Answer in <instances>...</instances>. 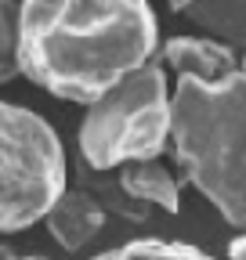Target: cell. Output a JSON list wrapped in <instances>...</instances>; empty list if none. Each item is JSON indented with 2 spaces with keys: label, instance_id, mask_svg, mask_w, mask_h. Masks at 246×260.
Returning <instances> with one entry per match:
<instances>
[{
  "label": "cell",
  "instance_id": "obj_4",
  "mask_svg": "<svg viewBox=\"0 0 246 260\" xmlns=\"http://www.w3.org/2000/svg\"><path fill=\"white\" fill-rule=\"evenodd\" d=\"M66 181V148L51 123L0 102V235L44 220Z\"/></svg>",
  "mask_w": 246,
  "mask_h": 260
},
{
  "label": "cell",
  "instance_id": "obj_12",
  "mask_svg": "<svg viewBox=\"0 0 246 260\" xmlns=\"http://www.w3.org/2000/svg\"><path fill=\"white\" fill-rule=\"evenodd\" d=\"M0 260H47V256H22V253H15L11 246H0Z\"/></svg>",
  "mask_w": 246,
  "mask_h": 260
},
{
  "label": "cell",
  "instance_id": "obj_13",
  "mask_svg": "<svg viewBox=\"0 0 246 260\" xmlns=\"http://www.w3.org/2000/svg\"><path fill=\"white\" fill-rule=\"evenodd\" d=\"M239 69H242V73H246V51H242V54H239Z\"/></svg>",
  "mask_w": 246,
  "mask_h": 260
},
{
  "label": "cell",
  "instance_id": "obj_6",
  "mask_svg": "<svg viewBox=\"0 0 246 260\" xmlns=\"http://www.w3.org/2000/svg\"><path fill=\"white\" fill-rule=\"evenodd\" d=\"M163 61L177 76H192L206 83L239 69V54L213 37H174L163 44Z\"/></svg>",
  "mask_w": 246,
  "mask_h": 260
},
{
  "label": "cell",
  "instance_id": "obj_2",
  "mask_svg": "<svg viewBox=\"0 0 246 260\" xmlns=\"http://www.w3.org/2000/svg\"><path fill=\"white\" fill-rule=\"evenodd\" d=\"M174 159L232 228H246V73L177 76L170 94Z\"/></svg>",
  "mask_w": 246,
  "mask_h": 260
},
{
  "label": "cell",
  "instance_id": "obj_5",
  "mask_svg": "<svg viewBox=\"0 0 246 260\" xmlns=\"http://www.w3.org/2000/svg\"><path fill=\"white\" fill-rule=\"evenodd\" d=\"M44 224H47V232L54 235V242L66 249V253H80L83 246L95 242V235L102 232L105 206L83 184H76V188L66 184V188L58 191V199L47 206Z\"/></svg>",
  "mask_w": 246,
  "mask_h": 260
},
{
  "label": "cell",
  "instance_id": "obj_10",
  "mask_svg": "<svg viewBox=\"0 0 246 260\" xmlns=\"http://www.w3.org/2000/svg\"><path fill=\"white\" fill-rule=\"evenodd\" d=\"M90 260H213L210 253L184 246V242H163V239H138V242H123L116 249H105Z\"/></svg>",
  "mask_w": 246,
  "mask_h": 260
},
{
  "label": "cell",
  "instance_id": "obj_1",
  "mask_svg": "<svg viewBox=\"0 0 246 260\" xmlns=\"http://www.w3.org/2000/svg\"><path fill=\"white\" fill-rule=\"evenodd\" d=\"M156 47L148 0H25L22 11V73L62 102L90 105Z\"/></svg>",
  "mask_w": 246,
  "mask_h": 260
},
{
  "label": "cell",
  "instance_id": "obj_3",
  "mask_svg": "<svg viewBox=\"0 0 246 260\" xmlns=\"http://www.w3.org/2000/svg\"><path fill=\"white\" fill-rule=\"evenodd\" d=\"M170 87L163 65L145 61L87 105L80 123V159L95 170H116L123 162L160 159L170 145Z\"/></svg>",
  "mask_w": 246,
  "mask_h": 260
},
{
  "label": "cell",
  "instance_id": "obj_11",
  "mask_svg": "<svg viewBox=\"0 0 246 260\" xmlns=\"http://www.w3.org/2000/svg\"><path fill=\"white\" fill-rule=\"evenodd\" d=\"M228 256H232V260H246V228H242V235H235V239H232Z\"/></svg>",
  "mask_w": 246,
  "mask_h": 260
},
{
  "label": "cell",
  "instance_id": "obj_8",
  "mask_svg": "<svg viewBox=\"0 0 246 260\" xmlns=\"http://www.w3.org/2000/svg\"><path fill=\"white\" fill-rule=\"evenodd\" d=\"M116 177L123 184V191L138 199L148 210H163V213H177L181 210V188L177 177L163 167L160 159H138V162H123L116 167Z\"/></svg>",
  "mask_w": 246,
  "mask_h": 260
},
{
  "label": "cell",
  "instance_id": "obj_7",
  "mask_svg": "<svg viewBox=\"0 0 246 260\" xmlns=\"http://www.w3.org/2000/svg\"><path fill=\"white\" fill-rule=\"evenodd\" d=\"M170 8L235 54L246 51V0H170Z\"/></svg>",
  "mask_w": 246,
  "mask_h": 260
},
{
  "label": "cell",
  "instance_id": "obj_9",
  "mask_svg": "<svg viewBox=\"0 0 246 260\" xmlns=\"http://www.w3.org/2000/svg\"><path fill=\"white\" fill-rule=\"evenodd\" d=\"M22 11L25 0H0V83L22 76Z\"/></svg>",
  "mask_w": 246,
  "mask_h": 260
}]
</instances>
